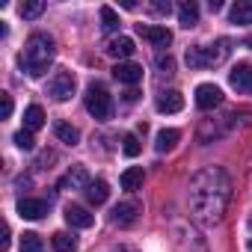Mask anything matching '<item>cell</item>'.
Returning a JSON list of instances; mask_svg holds the SVG:
<instances>
[{
  "label": "cell",
  "mask_w": 252,
  "mask_h": 252,
  "mask_svg": "<svg viewBox=\"0 0 252 252\" xmlns=\"http://www.w3.org/2000/svg\"><path fill=\"white\" fill-rule=\"evenodd\" d=\"M231 54V42L228 39H220L217 45H208V48H190L187 51V65L190 68H211V65H222Z\"/></svg>",
  "instance_id": "3"
},
{
  "label": "cell",
  "mask_w": 252,
  "mask_h": 252,
  "mask_svg": "<svg viewBox=\"0 0 252 252\" xmlns=\"http://www.w3.org/2000/svg\"><path fill=\"white\" fill-rule=\"evenodd\" d=\"M181 107H184V95H181V92L169 89V92L158 95V110H160V113H178Z\"/></svg>",
  "instance_id": "13"
},
{
  "label": "cell",
  "mask_w": 252,
  "mask_h": 252,
  "mask_svg": "<svg viewBox=\"0 0 252 252\" xmlns=\"http://www.w3.org/2000/svg\"><path fill=\"white\" fill-rule=\"evenodd\" d=\"M57 57V48H54V39L45 36V33H33L24 45V54H21V68L30 74V77H42L51 63Z\"/></svg>",
  "instance_id": "2"
},
{
  "label": "cell",
  "mask_w": 252,
  "mask_h": 252,
  "mask_svg": "<svg viewBox=\"0 0 252 252\" xmlns=\"http://www.w3.org/2000/svg\"><path fill=\"white\" fill-rule=\"evenodd\" d=\"M110 57H116V60H128L137 48H134V39H128V36H119V39H113L110 42Z\"/></svg>",
  "instance_id": "16"
},
{
  "label": "cell",
  "mask_w": 252,
  "mask_h": 252,
  "mask_svg": "<svg viewBox=\"0 0 252 252\" xmlns=\"http://www.w3.org/2000/svg\"><path fill=\"white\" fill-rule=\"evenodd\" d=\"M0 249H9V225L3 228V240H0Z\"/></svg>",
  "instance_id": "32"
},
{
  "label": "cell",
  "mask_w": 252,
  "mask_h": 252,
  "mask_svg": "<svg viewBox=\"0 0 252 252\" xmlns=\"http://www.w3.org/2000/svg\"><path fill=\"white\" fill-rule=\"evenodd\" d=\"M137 33L143 36V39H149L155 48H169V42H172V33L166 30V27H152V24H137Z\"/></svg>",
  "instance_id": "8"
},
{
  "label": "cell",
  "mask_w": 252,
  "mask_h": 252,
  "mask_svg": "<svg viewBox=\"0 0 252 252\" xmlns=\"http://www.w3.org/2000/svg\"><path fill=\"white\" fill-rule=\"evenodd\" d=\"M54 134H57V140L65 143V146H77V140H80V131L74 128V125H68V122H57V125H54Z\"/></svg>",
  "instance_id": "19"
},
{
  "label": "cell",
  "mask_w": 252,
  "mask_h": 252,
  "mask_svg": "<svg viewBox=\"0 0 252 252\" xmlns=\"http://www.w3.org/2000/svg\"><path fill=\"white\" fill-rule=\"evenodd\" d=\"M83 101H86V110H89L98 122H107V119L113 116V95H110L101 83H92V86L86 89Z\"/></svg>",
  "instance_id": "4"
},
{
  "label": "cell",
  "mask_w": 252,
  "mask_h": 252,
  "mask_svg": "<svg viewBox=\"0 0 252 252\" xmlns=\"http://www.w3.org/2000/svg\"><path fill=\"white\" fill-rule=\"evenodd\" d=\"M220 104H222L220 86H214V83L196 86V107H199V110H214V107H220Z\"/></svg>",
  "instance_id": "7"
},
{
  "label": "cell",
  "mask_w": 252,
  "mask_h": 252,
  "mask_svg": "<svg viewBox=\"0 0 252 252\" xmlns=\"http://www.w3.org/2000/svg\"><path fill=\"white\" fill-rule=\"evenodd\" d=\"M152 12H158V15H169V12H172L169 0H166V3H163V0H158V3H152Z\"/></svg>",
  "instance_id": "30"
},
{
  "label": "cell",
  "mask_w": 252,
  "mask_h": 252,
  "mask_svg": "<svg viewBox=\"0 0 252 252\" xmlns=\"http://www.w3.org/2000/svg\"><path fill=\"white\" fill-rule=\"evenodd\" d=\"M74 89H77V80H74L71 71H57V74L48 80V95H51L54 101H68V98L74 95Z\"/></svg>",
  "instance_id": "5"
},
{
  "label": "cell",
  "mask_w": 252,
  "mask_h": 252,
  "mask_svg": "<svg viewBox=\"0 0 252 252\" xmlns=\"http://www.w3.org/2000/svg\"><path fill=\"white\" fill-rule=\"evenodd\" d=\"M15 146H18V149H24V152H33L36 140H33V134H30V131H18V134H15Z\"/></svg>",
  "instance_id": "28"
},
{
  "label": "cell",
  "mask_w": 252,
  "mask_h": 252,
  "mask_svg": "<svg viewBox=\"0 0 252 252\" xmlns=\"http://www.w3.org/2000/svg\"><path fill=\"white\" fill-rule=\"evenodd\" d=\"M0 116L3 119L12 116V95H6V92H0Z\"/></svg>",
  "instance_id": "29"
},
{
  "label": "cell",
  "mask_w": 252,
  "mask_h": 252,
  "mask_svg": "<svg viewBox=\"0 0 252 252\" xmlns=\"http://www.w3.org/2000/svg\"><path fill=\"white\" fill-rule=\"evenodd\" d=\"M65 222L74 225V228H89L95 222V217L86 208H80V205H65Z\"/></svg>",
  "instance_id": "11"
},
{
  "label": "cell",
  "mask_w": 252,
  "mask_h": 252,
  "mask_svg": "<svg viewBox=\"0 0 252 252\" xmlns=\"http://www.w3.org/2000/svg\"><path fill=\"white\" fill-rule=\"evenodd\" d=\"M42 125H45V110L39 107V104H30L27 110H24V131H39L42 128Z\"/></svg>",
  "instance_id": "17"
},
{
  "label": "cell",
  "mask_w": 252,
  "mask_h": 252,
  "mask_svg": "<svg viewBox=\"0 0 252 252\" xmlns=\"http://www.w3.org/2000/svg\"><path fill=\"white\" fill-rule=\"evenodd\" d=\"M42 249H45V240L36 231H24L21 234V252H42Z\"/></svg>",
  "instance_id": "24"
},
{
  "label": "cell",
  "mask_w": 252,
  "mask_h": 252,
  "mask_svg": "<svg viewBox=\"0 0 252 252\" xmlns=\"http://www.w3.org/2000/svg\"><path fill=\"white\" fill-rule=\"evenodd\" d=\"M243 45H246V48H252V36H249V39H246V42H243Z\"/></svg>",
  "instance_id": "34"
},
{
  "label": "cell",
  "mask_w": 252,
  "mask_h": 252,
  "mask_svg": "<svg viewBox=\"0 0 252 252\" xmlns=\"http://www.w3.org/2000/svg\"><path fill=\"white\" fill-rule=\"evenodd\" d=\"M187 199H190V214L199 225L205 228L220 225L231 202V178L225 175V169L208 166L193 175Z\"/></svg>",
  "instance_id": "1"
},
{
  "label": "cell",
  "mask_w": 252,
  "mask_h": 252,
  "mask_svg": "<svg viewBox=\"0 0 252 252\" xmlns=\"http://www.w3.org/2000/svg\"><path fill=\"white\" fill-rule=\"evenodd\" d=\"M140 211H143V205H140L137 199H128V202H119V205L113 208V222L125 228V225H131V222H137Z\"/></svg>",
  "instance_id": "6"
},
{
  "label": "cell",
  "mask_w": 252,
  "mask_h": 252,
  "mask_svg": "<svg viewBox=\"0 0 252 252\" xmlns=\"http://www.w3.org/2000/svg\"><path fill=\"white\" fill-rule=\"evenodd\" d=\"M107 196H110V187H107V181H89V187H86V199H89V205H104L107 202Z\"/></svg>",
  "instance_id": "20"
},
{
  "label": "cell",
  "mask_w": 252,
  "mask_h": 252,
  "mask_svg": "<svg viewBox=\"0 0 252 252\" xmlns=\"http://www.w3.org/2000/svg\"><path fill=\"white\" fill-rule=\"evenodd\" d=\"M51 243H54L57 252H74V249H77V240H74V234H68V231H57Z\"/></svg>",
  "instance_id": "23"
},
{
  "label": "cell",
  "mask_w": 252,
  "mask_h": 252,
  "mask_svg": "<svg viewBox=\"0 0 252 252\" xmlns=\"http://www.w3.org/2000/svg\"><path fill=\"white\" fill-rule=\"evenodd\" d=\"M113 77H116L119 83L134 86V83H140V80H143V65H137V63H116Z\"/></svg>",
  "instance_id": "9"
},
{
  "label": "cell",
  "mask_w": 252,
  "mask_h": 252,
  "mask_svg": "<svg viewBox=\"0 0 252 252\" xmlns=\"http://www.w3.org/2000/svg\"><path fill=\"white\" fill-rule=\"evenodd\" d=\"M249 228H252V222H249Z\"/></svg>",
  "instance_id": "37"
},
{
  "label": "cell",
  "mask_w": 252,
  "mask_h": 252,
  "mask_svg": "<svg viewBox=\"0 0 252 252\" xmlns=\"http://www.w3.org/2000/svg\"><path fill=\"white\" fill-rule=\"evenodd\" d=\"M122 190H140L143 187V169L140 166H131V169H125L122 178H119Z\"/></svg>",
  "instance_id": "21"
},
{
  "label": "cell",
  "mask_w": 252,
  "mask_h": 252,
  "mask_svg": "<svg viewBox=\"0 0 252 252\" xmlns=\"http://www.w3.org/2000/svg\"><path fill=\"white\" fill-rule=\"evenodd\" d=\"M137 98H140L137 89H128V92H125V101H137Z\"/></svg>",
  "instance_id": "33"
},
{
  "label": "cell",
  "mask_w": 252,
  "mask_h": 252,
  "mask_svg": "<svg viewBox=\"0 0 252 252\" xmlns=\"http://www.w3.org/2000/svg\"><path fill=\"white\" fill-rule=\"evenodd\" d=\"M122 152L128 155V158H137V155H140V140H137L134 134H128V137L122 140Z\"/></svg>",
  "instance_id": "27"
},
{
  "label": "cell",
  "mask_w": 252,
  "mask_h": 252,
  "mask_svg": "<svg viewBox=\"0 0 252 252\" xmlns=\"http://www.w3.org/2000/svg\"><path fill=\"white\" fill-rule=\"evenodd\" d=\"M228 83L237 89V92H246V95H252V65H234L231 68V74H228Z\"/></svg>",
  "instance_id": "10"
},
{
  "label": "cell",
  "mask_w": 252,
  "mask_h": 252,
  "mask_svg": "<svg viewBox=\"0 0 252 252\" xmlns=\"http://www.w3.org/2000/svg\"><path fill=\"white\" fill-rule=\"evenodd\" d=\"M119 252H137V249H119Z\"/></svg>",
  "instance_id": "35"
},
{
  "label": "cell",
  "mask_w": 252,
  "mask_h": 252,
  "mask_svg": "<svg viewBox=\"0 0 252 252\" xmlns=\"http://www.w3.org/2000/svg\"><path fill=\"white\" fill-rule=\"evenodd\" d=\"M228 18H231V24H240V27L252 24V0H237L228 12Z\"/></svg>",
  "instance_id": "15"
},
{
  "label": "cell",
  "mask_w": 252,
  "mask_h": 252,
  "mask_svg": "<svg viewBox=\"0 0 252 252\" xmlns=\"http://www.w3.org/2000/svg\"><path fill=\"white\" fill-rule=\"evenodd\" d=\"M18 214H21L24 220H42V217L48 214V205H45L42 199H21V202H18Z\"/></svg>",
  "instance_id": "12"
},
{
  "label": "cell",
  "mask_w": 252,
  "mask_h": 252,
  "mask_svg": "<svg viewBox=\"0 0 252 252\" xmlns=\"http://www.w3.org/2000/svg\"><path fill=\"white\" fill-rule=\"evenodd\" d=\"M158 65H160L163 71H172V68H175V60H172V57H158Z\"/></svg>",
  "instance_id": "31"
},
{
  "label": "cell",
  "mask_w": 252,
  "mask_h": 252,
  "mask_svg": "<svg viewBox=\"0 0 252 252\" xmlns=\"http://www.w3.org/2000/svg\"><path fill=\"white\" fill-rule=\"evenodd\" d=\"M178 140H181V134H178L175 128H163V131L158 134V143H155V149H158V152H172Z\"/></svg>",
  "instance_id": "22"
},
{
  "label": "cell",
  "mask_w": 252,
  "mask_h": 252,
  "mask_svg": "<svg viewBox=\"0 0 252 252\" xmlns=\"http://www.w3.org/2000/svg\"><path fill=\"white\" fill-rule=\"evenodd\" d=\"M178 21H181V27H196L199 24V6L193 3V0H184V3L178 6Z\"/></svg>",
  "instance_id": "18"
},
{
  "label": "cell",
  "mask_w": 252,
  "mask_h": 252,
  "mask_svg": "<svg viewBox=\"0 0 252 252\" xmlns=\"http://www.w3.org/2000/svg\"><path fill=\"white\" fill-rule=\"evenodd\" d=\"M246 249H249V252H252V240H249V243H246Z\"/></svg>",
  "instance_id": "36"
},
{
  "label": "cell",
  "mask_w": 252,
  "mask_h": 252,
  "mask_svg": "<svg viewBox=\"0 0 252 252\" xmlns=\"http://www.w3.org/2000/svg\"><path fill=\"white\" fill-rule=\"evenodd\" d=\"M101 27H104V33L119 30V15H116L113 6H101Z\"/></svg>",
  "instance_id": "25"
},
{
  "label": "cell",
  "mask_w": 252,
  "mask_h": 252,
  "mask_svg": "<svg viewBox=\"0 0 252 252\" xmlns=\"http://www.w3.org/2000/svg\"><path fill=\"white\" fill-rule=\"evenodd\" d=\"M60 187H63V190H65V187H71V190L83 187V190H86V187H89V175H86V169H83V166H71L68 175L60 181Z\"/></svg>",
  "instance_id": "14"
},
{
  "label": "cell",
  "mask_w": 252,
  "mask_h": 252,
  "mask_svg": "<svg viewBox=\"0 0 252 252\" xmlns=\"http://www.w3.org/2000/svg\"><path fill=\"white\" fill-rule=\"evenodd\" d=\"M45 12V3L42 0H33V3H24L21 6V18H39Z\"/></svg>",
  "instance_id": "26"
}]
</instances>
